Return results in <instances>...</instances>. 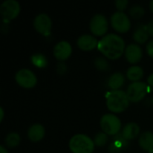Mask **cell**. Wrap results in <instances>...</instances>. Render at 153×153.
I'll return each mask as SVG.
<instances>
[{"label": "cell", "instance_id": "6da1fadb", "mask_svg": "<svg viewBox=\"0 0 153 153\" xmlns=\"http://www.w3.org/2000/svg\"><path fill=\"white\" fill-rule=\"evenodd\" d=\"M98 49L109 59L119 58L126 50L123 38L115 33H109L101 38L98 44Z\"/></svg>", "mask_w": 153, "mask_h": 153}, {"label": "cell", "instance_id": "7a4b0ae2", "mask_svg": "<svg viewBox=\"0 0 153 153\" xmlns=\"http://www.w3.org/2000/svg\"><path fill=\"white\" fill-rule=\"evenodd\" d=\"M129 98L124 91H112L107 95V107L112 112L121 113L129 107Z\"/></svg>", "mask_w": 153, "mask_h": 153}, {"label": "cell", "instance_id": "3957f363", "mask_svg": "<svg viewBox=\"0 0 153 153\" xmlns=\"http://www.w3.org/2000/svg\"><path fill=\"white\" fill-rule=\"evenodd\" d=\"M94 147V141L82 134L74 135L69 142V148L73 153H92Z\"/></svg>", "mask_w": 153, "mask_h": 153}, {"label": "cell", "instance_id": "277c9868", "mask_svg": "<svg viewBox=\"0 0 153 153\" xmlns=\"http://www.w3.org/2000/svg\"><path fill=\"white\" fill-rule=\"evenodd\" d=\"M100 127L108 135H116L121 129V121L114 114H106L100 119Z\"/></svg>", "mask_w": 153, "mask_h": 153}, {"label": "cell", "instance_id": "5b68a950", "mask_svg": "<svg viewBox=\"0 0 153 153\" xmlns=\"http://www.w3.org/2000/svg\"><path fill=\"white\" fill-rule=\"evenodd\" d=\"M21 6L16 0H5L0 6V13L5 22L16 18L20 13Z\"/></svg>", "mask_w": 153, "mask_h": 153}, {"label": "cell", "instance_id": "8992f818", "mask_svg": "<svg viewBox=\"0 0 153 153\" xmlns=\"http://www.w3.org/2000/svg\"><path fill=\"white\" fill-rule=\"evenodd\" d=\"M148 86L143 82H134L131 83L126 91V94L129 98V100L132 102L141 101L148 92Z\"/></svg>", "mask_w": 153, "mask_h": 153}, {"label": "cell", "instance_id": "52a82bcc", "mask_svg": "<svg viewBox=\"0 0 153 153\" xmlns=\"http://www.w3.org/2000/svg\"><path fill=\"white\" fill-rule=\"evenodd\" d=\"M15 80L17 83L26 89L33 88L37 84V77L35 74L30 69H21L15 74Z\"/></svg>", "mask_w": 153, "mask_h": 153}, {"label": "cell", "instance_id": "ba28073f", "mask_svg": "<svg viewBox=\"0 0 153 153\" xmlns=\"http://www.w3.org/2000/svg\"><path fill=\"white\" fill-rule=\"evenodd\" d=\"M112 27L118 32H126L130 30L131 22L126 13L124 12H116L111 16Z\"/></svg>", "mask_w": 153, "mask_h": 153}, {"label": "cell", "instance_id": "9c48e42d", "mask_svg": "<svg viewBox=\"0 0 153 153\" xmlns=\"http://www.w3.org/2000/svg\"><path fill=\"white\" fill-rule=\"evenodd\" d=\"M108 28V20L105 15L101 13L95 14L90 22L91 31L96 36H103L107 33Z\"/></svg>", "mask_w": 153, "mask_h": 153}, {"label": "cell", "instance_id": "30bf717a", "mask_svg": "<svg viewBox=\"0 0 153 153\" xmlns=\"http://www.w3.org/2000/svg\"><path fill=\"white\" fill-rule=\"evenodd\" d=\"M33 26L38 32L45 36H48L51 32L50 30H51L52 22L50 17L47 13H39L35 17L33 21Z\"/></svg>", "mask_w": 153, "mask_h": 153}, {"label": "cell", "instance_id": "8fae6325", "mask_svg": "<svg viewBox=\"0 0 153 153\" xmlns=\"http://www.w3.org/2000/svg\"><path fill=\"white\" fill-rule=\"evenodd\" d=\"M72 46L71 44L66 40L59 41L57 44H56L53 53L56 59L65 61L72 54Z\"/></svg>", "mask_w": 153, "mask_h": 153}, {"label": "cell", "instance_id": "7c38bea8", "mask_svg": "<svg viewBox=\"0 0 153 153\" xmlns=\"http://www.w3.org/2000/svg\"><path fill=\"white\" fill-rule=\"evenodd\" d=\"M125 56H126V60L129 63H131V64H136L143 57V50H142V48L138 44H136V43L129 44L126 48Z\"/></svg>", "mask_w": 153, "mask_h": 153}, {"label": "cell", "instance_id": "4fadbf2b", "mask_svg": "<svg viewBox=\"0 0 153 153\" xmlns=\"http://www.w3.org/2000/svg\"><path fill=\"white\" fill-rule=\"evenodd\" d=\"M99 41L95 37L90 34H83L79 37L77 40V45L80 49L84 51H90L98 47Z\"/></svg>", "mask_w": 153, "mask_h": 153}, {"label": "cell", "instance_id": "5bb4252c", "mask_svg": "<svg viewBox=\"0 0 153 153\" xmlns=\"http://www.w3.org/2000/svg\"><path fill=\"white\" fill-rule=\"evenodd\" d=\"M44 135L45 128L40 124H34L28 130V137L32 142H39L42 140Z\"/></svg>", "mask_w": 153, "mask_h": 153}, {"label": "cell", "instance_id": "9a60e30c", "mask_svg": "<svg viewBox=\"0 0 153 153\" xmlns=\"http://www.w3.org/2000/svg\"><path fill=\"white\" fill-rule=\"evenodd\" d=\"M139 133H140L139 126L134 122H131L124 126L122 130V136L126 140H133L136 136H138Z\"/></svg>", "mask_w": 153, "mask_h": 153}, {"label": "cell", "instance_id": "2e32d148", "mask_svg": "<svg viewBox=\"0 0 153 153\" xmlns=\"http://www.w3.org/2000/svg\"><path fill=\"white\" fill-rule=\"evenodd\" d=\"M139 145L146 152H153V133L144 132L139 138Z\"/></svg>", "mask_w": 153, "mask_h": 153}, {"label": "cell", "instance_id": "e0dca14e", "mask_svg": "<svg viewBox=\"0 0 153 153\" xmlns=\"http://www.w3.org/2000/svg\"><path fill=\"white\" fill-rule=\"evenodd\" d=\"M149 36L146 24H139L134 32V39L139 44L145 43L148 40Z\"/></svg>", "mask_w": 153, "mask_h": 153}, {"label": "cell", "instance_id": "ac0fdd59", "mask_svg": "<svg viewBox=\"0 0 153 153\" xmlns=\"http://www.w3.org/2000/svg\"><path fill=\"white\" fill-rule=\"evenodd\" d=\"M125 83V76L121 73H114L108 79V84L112 91H117Z\"/></svg>", "mask_w": 153, "mask_h": 153}, {"label": "cell", "instance_id": "d6986e66", "mask_svg": "<svg viewBox=\"0 0 153 153\" xmlns=\"http://www.w3.org/2000/svg\"><path fill=\"white\" fill-rule=\"evenodd\" d=\"M143 69L141 66L138 65H133L131 67L128 68L127 72H126V76L130 81L134 82H139V80H141L143 77Z\"/></svg>", "mask_w": 153, "mask_h": 153}, {"label": "cell", "instance_id": "ffe728a7", "mask_svg": "<svg viewBox=\"0 0 153 153\" xmlns=\"http://www.w3.org/2000/svg\"><path fill=\"white\" fill-rule=\"evenodd\" d=\"M5 144L10 147V148H14L19 145L21 143V137L17 133H10L9 134L6 135L4 139Z\"/></svg>", "mask_w": 153, "mask_h": 153}, {"label": "cell", "instance_id": "44dd1931", "mask_svg": "<svg viewBox=\"0 0 153 153\" xmlns=\"http://www.w3.org/2000/svg\"><path fill=\"white\" fill-rule=\"evenodd\" d=\"M31 63L39 67V68H43V67H46L47 65H48V60L46 58V56L44 55H41V54H36V55H33L31 56Z\"/></svg>", "mask_w": 153, "mask_h": 153}, {"label": "cell", "instance_id": "7402d4cb", "mask_svg": "<svg viewBox=\"0 0 153 153\" xmlns=\"http://www.w3.org/2000/svg\"><path fill=\"white\" fill-rule=\"evenodd\" d=\"M129 14L134 19H140L144 15V9L141 5H134L129 9Z\"/></svg>", "mask_w": 153, "mask_h": 153}, {"label": "cell", "instance_id": "603a6c76", "mask_svg": "<svg viewBox=\"0 0 153 153\" xmlns=\"http://www.w3.org/2000/svg\"><path fill=\"white\" fill-rule=\"evenodd\" d=\"M108 134L105 133H99L96 134L95 138H94V143L95 145L99 146V147H102L104 145H106V143H108Z\"/></svg>", "mask_w": 153, "mask_h": 153}, {"label": "cell", "instance_id": "cb8c5ba5", "mask_svg": "<svg viewBox=\"0 0 153 153\" xmlns=\"http://www.w3.org/2000/svg\"><path fill=\"white\" fill-rule=\"evenodd\" d=\"M94 65L99 70L101 71H107L109 69V64L103 57H97L94 61Z\"/></svg>", "mask_w": 153, "mask_h": 153}, {"label": "cell", "instance_id": "d4e9b609", "mask_svg": "<svg viewBox=\"0 0 153 153\" xmlns=\"http://www.w3.org/2000/svg\"><path fill=\"white\" fill-rule=\"evenodd\" d=\"M128 4H129V2L127 0H117V1H115V5L118 9L119 12H123V10H125Z\"/></svg>", "mask_w": 153, "mask_h": 153}, {"label": "cell", "instance_id": "484cf974", "mask_svg": "<svg viewBox=\"0 0 153 153\" xmlns=\"http://www.w3.org/2000/svg\"><path fill=\"white\" fill-rule=\"evenodd\" d=\"M146 50H147L148 55L153 58V39L148 42V44L146 46Z\"/></svg>", "mask_w": 153, "mask_h": 153}, {"label": "cell", "instance_id": "4316f807", "mask_svg": "<svg viewBox=\"0 0 153 153\" xmlns=\"http://www.w3.org/2000/svg\"><path fill=\"white\" fill-rule=\"evenodd\" d=\"M56 69H57V72H58L59 74H65V73L66 72V65H65V64H63V63H60V64L57 65Z\"/></svg>", "mask_w": 153, "mask_h": 153}, {"label": "cell", "instance_id": "83f0119b", "mask_svg": "<svg viewBox=\"0 0 153 153\" xmlns=\"http://www.w3.org/2000/svg\"><path fill=\"white\" fill-rule=\"evenodd\" d=\"M146 27H147V30H148L149 35H151V36L153 37V20H152L151 22H149L146 24Z\"/></svg>", "mask_w": 153, "mask_h": 153}, {"label": "cell", "instance_id": "f1b7e54d", "mask_svg": "<svg viewBox=\"0 0 153 153\" xmlns=\"http://www.w3.org/2000/svg\"><path fill=\"white\" fill-rule=\"evenodd\" d=\"M147 82H148V83H149V85L150 86H152L153 87V73L148 77V79H147Z\"/></svg>", "mask_w": 153, "mask_h": 153}, {"label": "cell", "instance_id": "f546056e", "mask_svg": "<svg viewBox=\"0 0 153 153\" xmlns=\"http://www.w3.org/2000/svg\"><path fill=\"white\" fill-rule=\"evenodd\" d=\"M4 108L1 107L0 108V121L2 122L3 119H4Z\"/></svg>", "mask_w": 153, "mask_h": 153}, {"label": "cell", "instance_id": "4dcf8cb0", "mask_svg": "<svg viewBox=\"0 0 153 153\" xmlns=\"http://www.w3.org/2000/svg\"><path fill=\"white\" fill-rule=\"evenodd\" d=\"M0 153H8L7 150H6V149L4 148V146H3V145L0 146Z\"/></svg>", "mask_w": 153, "mask_h": 153}, {"label": "cell", "instance_id": "1f68e13d", "mask_svg": "<svg viewBox=\"0 0 153 153\" xmlns=\"http://www.w3.org/2000/svg\"><path fill=\"white\" fill-rule=\"evenodd\" d=\"M150 9H151V11L153 13V0L150 3Z\"/></svg>", "mask_w": 153, "mask_h": 153}]
</instances>
